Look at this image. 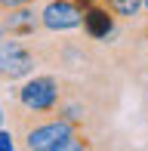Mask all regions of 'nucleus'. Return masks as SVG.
<instances>
[{"label": "nucleus", "instance_id": "7", "mask_svg": "<svg viewBox=\"0 0 148 151\" xmlns=\"http://www.w3.org/2000/svg\"><path fill=\"white\" fill-rule=\"evenodd\" d=\"M102 6H108L117 19H124V22H133V19L142 12V0H99Z\"/></svg>", "mask_w": 148, "mask_h": 151}, {"label": "nucleus", "instance_id": "9", "mask_svg": "<svg viewBox=\"0 0 148 151\" xmlns=\"http://www.w3.org/2000/svg\"><path fill=\"white\" fill-rule=\"evenodd\" d=\"M16 142H12V133H6L3 127H0V151H6V148H12Z\"/></svg>", "mask_w": 148, "mask_h": 151}, {"label": "nucleus", "instance_id": "4", "mask_svg": "<svg viewBox=\"0 0 148 151\" xmlns=\"http://www.w3.org/2000/svg\"><path fill=\"white\" fill-rule=\"evenodd\" d=\"M80 9L74 0H46V6L40 9V28L50 34H65L80 28Z\"/></svg>", "mask_w": 148, "mask_h": 151}, {"label": "nucleus", "instance_id": "11", "mask_svg": "<svg viewBox=\"0 0 148 151\" xmlns=\"http://www.w3.org/2000/svg\"><path fill=\"white\" fill-rule=\"evenodd\" d=\"M0 127H3V111H0Z\"/></svg>", "mask_w": 148, "mask_h": 151}, {"label": "nucleus", "instance_id": "2", "mask_svg": "<svg viewBox=\"0 0 148 151\" xmlns=\"http://www.w3.org/2000/svg\"><path fill=\"white\" fill-rule=\"evenodd\" d=\"M59 93L62 83L52 74H40V77H25L22 86H16V105L25 111H37V114H50L59 105Z\"/></svg>", "mask_w": 148, "mask_h": 151}, {"label": "nucleus", "instance_id": "3", "mask_svg": "<svg viewBox=\"0 0 148 151\" xmlns=\"http://www.w3.org/2000/svg\"><path fill=\"white\" fill-rule=\"evenodd\" d=\"M37 59L22 37H3L0 40V83H16L34 74Z\"/></svg>", "mask_w": 148, "mask_h": 151}, {"label": "nucleus", "instance_id": "5", "mask_svg": "<svg viewBox=\"0 0 148 151\" xmlns=\"http://www.w3.org/2000/svg\"><path fill=\"white\" fill-rule=\"evenodd\" d=\"M0 28L6 37H37L40 31V9H34V3L16 6V9L0 12Z\"/></svg>", "mask_w": 148, "mask_h": 151}, {"label": "nucleus", "instance_id": "12", "mask_svg": "<svg viewBox=\"0 0 148 151\" xmlns=\"http://www.w3.org/2000/svg\"><path fill=\"white\" fill-rule=\"evenodd\" d=\"M3 37H6V34H3V28H0V40H3Z\"/></svg>", "mask_w": 148, "mask_h": 151}, {"label": "nucleus", "instance_id": "8", "mask_svg": "<svg viewBox=\"0 0 148 151\" xmlns=\"http://www.w3.org/2000/svg\"><path fill=\"white\" fill-rule=\"evenodd\" d=\"M25 3H37V0H0V12L16 9V6H25Z\"/></svg>", "mask_w": 148, "mask_h": 151}, {"label": "nucleus", "instance_id": "6", "mask_svg": "<svg viewBox=\"0 0 148 151\" xmlns=\"http://www.w3.org/2000/svg\"><path fill=\"white\" fill-rule=\"evenodd\" d=\"M80 28H83V37L96 40V43H105V40L114 34V28H117V16H114L108 6H102L96 0V3H90L83 9V16H80Z\"/></svg>", "mask_w": 148, "mask_h": 151}, {"label": "nucleus", "instance_id": "1", "mask_svg": "<svg viewBox=\"0 0 148 151\" xmlns=\"http://www.w3.org/2000/svg\"><path fill=\"white\" fill-rule=\"evenodd\" d=\"M12 120V139H19V145L28 151H68L71 139L77 136V129L68 120H62L56 111L37 114L25 111V108H9Z\"/></svg>", "mask_w": 148, "mask_h": 151}, {"label": "nucleus", "instance_id": "10", "mask_svg": "<svg viewBox=\"0 0 148 151\" xmlns=\"http://www.w3.org/2000/svg\"><path fill=\"white\" fill-rule=\"evenodd\" d=\"M142 9H148V0H142Z\"/></svg>", "mask_w": 148, "mask_h": 151}]
</instances>
